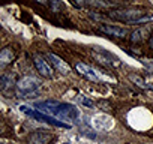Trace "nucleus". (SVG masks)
<instances>
[{
  "mask_svg": "<svg viewBox=\"0 0 153 144\" xmlns=\"http://www.w3.org/2000/svg\"><path fill=\"white\" fill-rule=\"evenodd\" d=\"M15 89H17V98H32V95H35L41 89V81L36 80L35 77H24L17 81Z\"/></svg>",
  "mask_w": 153,
  "mask_h": 144,
  "instance_id": "f257e3e1",
  "label": "nucleus"
},
{
  "mask_svg": "<svg viewBox=\"0 0 153 144\" xmlns=\"http://www.w3.org/2000/svg\"><path fill=\"white\" fill-rule=\"evenodd\" d=\"M20 111L24 113V114L29 116V117H33V119H36V120H39V122H45V123H48V125H51V126H56V128H63V129H69V128H71L68 123H65V122H62V120H59V119H56V117L47 116V114L38 111L36 108H30V107H27V105H20Z\"/></svg>",
  "mask_w": 153,
  "mask_h": 144,
  "instance_id": "f03ea898",
  "label": "nucleus"
},
{
  "mask_svg": "<svg viewBox=\"0 0 153 144\" xmlns=\"http://www.w3.org/2000/svg\"><path fill=\"white\" fill-rule=\"evenodd\" d=\"M144 15H146V12H143L140 9H114V11L108 12L110 18L123 21V23H129V24H134L137 20H140Z\"/></svg>",
  "mask_w": 153,
  "mask_h": 144,
  "instance_id": "7ed1b4c3",
  "label": "nucleus"
},
{
  "mask_svg": "<svg viewBox=\"0 0 153 144\" xmlns=\"http://www.w3.org/2000/svg\"><path fill=\"white\" fill-rule=\"evenodd\" d=\"M75 68H76V71H78L83 77H86V78L90 80V81H95V83H101V81H104V80H111V81H113V78L104 77L102 72H99L98 69H95V68H92V66H89V65H86V63L78 62V63L75 65Z\"/></svg>",
  "mask_w": 153,
  "mask_h": 144,
  "instance_id": "20e7f679",
  "label": "nucleus"
},
{
  "mask_svg": "<svg viewBox=\"0 0 153 144\" xmlns=\"http://www.w3.org/2000/svg\"><path fill=\"white\" fill-rule=\"evenodd\" d=\"M78 117H80V110L76 107H74L72 104L60 102L56 119H60V120H75Z\"/></svg>",
  "mask_w": 153,
  "mask_h": 144,
  "instance_id": "39448f33",
  "label": "nucleus"
},
{
  "mask_svg": "<svg viewBox=\"0 0 153 144\" xmlns=\"http://www.w3.org/2000/svg\"><path fill=\"white\" fill-rule=\"evenodd\" d=\"M93 56H95V59H96L99 63H102V65H105V66H119V65H120V62H119L114 56H111L108 51L102 50L101 47H95V48H93Z\"/></svg>",
  "mask_w": 153,
  "mask_h": 144,
  "instance_id": "423d86ee",
  "label": "nucleus"
},
{
  "mask_svg": "<svg viewBox=\"0 0 153 144\" xmlns=\"http://www.w3.org/2000/svg\"><path fill=\"white\" fill-rule=\"evenodd\" d=\"M98 30L102 32V33H105V35H108V36H111V38H120V39H123V38H126L129 35V30L126 27H119V26L101 24L98 27Z\"/></svg>",
  "mask_w": 153,
  "mask_h": 144,
  "instance_id": "0eeeda50",
  "label": "nucleus"
},
{
  "mask_svg": "<svg viewBox=\"0 0 153 144\" xmlns=\"http://www.w3.org/2000/svg\"><path fill=\"white\" fill-rule=\"evenodd\" d=\"M33 63L36 66V71L39 72V74L45 78H51L53 77V69L51 66L47 63V60L41 56V54H35L33 56Z\"/></svg>",
  "mask_w": 153,
  "mask_h": 144,
  "instance_id": "6e6552de",
  "label": "nucleus"
},
{
  "mask_svg": "<svg viewBox=\"0 0 153 144\" xmlns=\"http://www.w3.org/2000/svg\"><path fill=\"white\" fill-rule=\"evenodd\" d=\"M48 59H50V62L54 65V68L60 72V74L66 75V74H69V72H71V66H69V65H68L62 57H59V56H56V54L50 53V54H48Z\"/></svg>",
  "mask_w": 153,
  "mask_h": 144,
  "instance_id": "1a4fd4ad",
  "label": "nucleus"
},
{
  "mask_svg": "<svg viewBox=\"0 0 153 144\" xmlns=\"http://www.w3.org/2000/svg\"><path fill=\"white\" fill-rule=\"evenodd\" d=\"M48 140L50 134H47V131H35L29 138V144H48Z\"/></svg>",
  "mask_w": 153,
  "mask_h": 144,
  "instance_id": "9d476101",
  "label": "nucleus"
},
{
  "mask_svg": "<svg viewBox=\"0 0 153 144\" xmlns=\"http://www.w3.org/2000/svg\"><path fill=\"white\" fill-rule=\"evenodd\" d=\"M12 60H14V51L11 48H3L0 53V66H6L12 63Z\"/></svg>",
  "mask_w": 153,
  "mask_h": 144,
  "instance_id": "9b49d317",
  "label": "nucleus"
},
{
  "mask_svg": "<svg viewBox=\"0 0 153 144\" xmlns=\"http://www.w3.org/2000/svg\"><path fill=\"white\" fill-rule=\"evenodd\" d=\"M0 84H2V90L6 92L9 87L14 86V75H11V74H3L2 77H0Z\"/></svg>",
  "mask_w": 153,
  "mask_h": 144,
  "instance_id": "f8f14e48",
  "label": "nucleus"
},
{
  "mask_svg": "<svg viewBox=\"0 0 153 144\" xmlns=\"http://www.w3.org/2000/svg\"><path fill=\"white\" fill-rule=\"evenodd\" d=\"M129 80H131L134 84H137L138 87L149 90V83H147V81H146L143 77H140V75H129Z\"/></svg>",
  "mask_w": 153,
  "mask_h": 144,
  "instance_id": "ddd939ff",
  "label": "nucleus"
},
{
  "mask_svg": "<svg viewBox=\"0 0 153 144\" xmlns=\"http://www.w3.org/2000/svg\"><path fill=\"white\" fill-rule=\"evenodd\" d=\"M144 33H146V29H138V30L132 32V35H131V42H132V44H140V42L143 41V38H144Z\"/></svg>",
  "mask_w": 153,
  "mask_h": 144,
  "instance_id": "4468645a",
  "label": "nucleus"
},
{
  "mask_svg": "<svg viewBox=\"0 0 153 144\" xmlns=\"http://www.w3.org/2000/svg\"><path fill=\"white\" fill-rule=\"evenodd\" d=\"M78 101H80V104L84 105L86 108H95V107H96V104H95L92 99H89L87 96H78Z\"/></svg>",
  "mask_w": 153,
  "mask_h": 144,
  "instance_id": "2eb2a0df",
  "label": "nucleus"
},
{
  "mask_svg": "<svg viewBox=\"0 0 153 144\" xmlns=\"http://www.w3.org/2000/svg\"><path fill=\"white\" fill-rule=\"evenodd\" d=\"M153 21V14H147L144 17H141L140 20H137L134 24H144V23H152Z\"/></svg>",
  "mask_w": 153,
  "mask_h": 144,
  "instance_id": "dca6fc26",
  "label": "nucleus"
},
{
  "mask_svg": "<svg viewBox=\"0 0 153 144\" xmlns=\"http://www.w3.org/2000/svg\"><path fill=\"white\" fill-rule=\"evenodd\" d=\"M47 5L53 9V12H57V11L62 8V3H60V2H48Z\"/></svg>",
  "mask_w": 153,
  "mask_h": 144,
  "instance_id": "f3484780",
  "label": "nucleus"
},
{
  "mask_svg": "<svg viewBox=\"0 0 153 144\" xmlns=\"http://www.w3.org/2000/svg\"><path fill=\"white\" fill-rule=\"evenodd\" d=\"M143 65H144V68H147V71H149V72H153V62L143 60Z\"/></svg>",
  "mask_w": 153,
  "mask_h": 144,
  "instance_id": "a211bd4d",
  "label": "nucleus"
},
{
  "mask_svg": "<svg viewBox=\"0 0 153 144\" xmlns=\"http://www.w3.org/2000/svg\"><path fill=\"white\" fill-rule=\"evenodd\" d=\"M149 48H152V50H153V35L149 38Z\"/></svg>",
  "mask_w": 153,
  "mask_h": 144,
  "instance_id": "6ab92c4d",
  "label": "nucleus"
},
{
  "mask_svg": "<svg viewBox=\"0 0 153 144\" xmlns=\"http://www.w3.org/2000/svg\"><path fill=\"white\" fill-rule=\"evenodd\" d=\"M63 144H69V143H63Z\"/></svg>",
  "mask_w": 153,
  "mask_h": 144,
  "instance_id": "aec40b11",
  "label": "nucleus"
}]
</instances>
